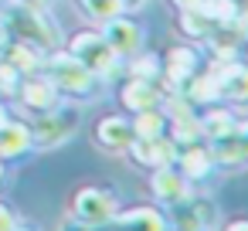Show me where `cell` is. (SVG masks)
Returning <instances> with one entry per match:
<instances>
[{"instance_id": "1", "label": "cell", "mask_w": 248, "mask_h": 231, "mask_svg": "<svg viewBox=\"0 0 248 231\" xmlns=\"http://www.w3.org/2000/svg\"><path fill=\"white\" fill-rule=\"evenodd\" d=\"M4 28L11 31L14 41L21 45H31L34 51H48L58 45V28L51 24V17L41 11V7H24V4H14L7 14H4Z\"/></svg>"}, {"instance_id": "2", "label": "cell", "mask_w": 248, "mask_h": 231, "mask_svg": "<svg viewBox=\"0 0 248 231\" xmlns=\"http://www.w3.org/2000/svg\"><path fill=\"white\" fill-rule=\"evenodd\" d=\"M68 55L78 58L95 78H109V75L116 72V65H119V55H116V51L109 48V41H106L102 34H95V31L75 34V41L68 45Z\"/></svg>"}, {"instance_id": "3", "label": "cell", "mask_w": 248, "mask_h": 231, "mask_svg": "<svg viewBox=\"0 0 248 231\" xmlns=\"http://www.w3.org/2000/svg\"><path fill=\"white\" fill-rule=\"evenodd\" d=\"M75 217L85 224V228H102L116 217L119 204H116V190L109 187H82L75 194V204H72Z\"/></svg>"}, {"instance_id": "4", "label": "cell", "mask_w": 248, "mask_h": 231, "mask_svg": "<svg viewBox=\"0 0 248 231\" xmlns=\"http://www.w3.org/2000/svg\"><path fill=\"white\" fill-rule=\"evenodd\" d=\"M45 75H48V82H51L58 92H72V95H89V89H92V82H95V75H92L78 58H72V55H55V58L48 62Z\"/></svg>"}, {"instance_id": "5", "label": "cell", "mask_w": 248, "mask_h": 231, "mask_svg": "<svg viewBox=\"0 0 248 231\" xmlns=\"http://www.w3.org/2000/svg\"><path fill=\"white\" fill-rule=\"evenodd\" d=\"M102 38L109 41V48H112L116 55H133V51L143 45V28H140L136 21H129L126 14H116V17H106Z\"/></svg>"}, {"instance_id": "6", "label": "cell", "mask_w": 248, "mask_h": 231, "mask_svg": "<svg viewBox=\"0 0 248 231\" xmlns=\"http://www.w3.org/2000/svg\"><path fill=\"white\" fill-rule=\"evenodd\" d=\"M150 187H153V197L163 200V204H170V207H177V204L187 200V194H190V180H187L177 167H170V163L156 167Z\"/></svg>"}, {"instance_id": "7", "label": "cell", "mask_w": 248, "mask_h": 231, "mask_svg": "<svg viewBox=\"0 0 248 231\" xmlns=\"http://www.w3.org/2000/svg\"><path fill=\"white\" fill-rule=\"evenodd\" d=\"M214 221H217V207L211 200H180L173 214L177 231H211Z\"/></svg>"}, {"instance_id": "8", "label": "cell", "mask_w": 248, "mask_h": 231, "mask_svg": "<svg viewBox=\"0 0 248 231\" xmlns=\"http://www.w3.org/2000/svg\"><path fill=\"white\" fill-rule=\"evenodd\" d=\"M21 99H24V106L34 112V116H41V112H51V109H58L62 106V92L48 82V78H41V82H21Z\"/></svg>"}, {"instance_id": "9", "label": "cell", "mask_w": 248, "mask_h": 231, "mask_svg": "<svg viewBox=\"0 0 248 231\" xmlns=\"http://www.w3.org/2000/svg\"><path fill=\"white\" fill-rule=\"evenodd\" d=\"M129 153H133V160L140 163V167H150V170H156V167H163V163H170L173 160V143L170 139H133L129 146H126Z\"/></svg>"}, {"instance_id": "10", "label": "cell", "mask_w": 248, "mask_h": 231, "mask_svg": "<svg viewBox=\"0 0 248 231\" xmlns=\"http://www.w3.org/2000/svg\"><path fill=\"white\" fill-rule=\"evenodd\" d=\"M34 146L28 123H4L0 126V160H17Z\"/></svg>"}, {"instance_id": "11", "label": "cell", "mask_w": 248, "mask_h": 231, "mask_svg": "<svg viewBox=\"0 0 248 231\" xmlns=\"http://www.w3.org/2000/svg\"><path fill=\"white\" fill-rule=\"evenodd\" d=\"M95 139H99L102 146H109V150H126V146L136 139V133H133V119L106 116V119L99 123V129H95Z\"/></svg>"}, {"instance_id": "12", "label": "cell", "mask_w": 248, "mask_h": 231, "mask_svg": "<svg viewBox=\"0 0 248 231\" xmlns=\"http://www.w3.org/2000/svg\"><path fill=\"white\" fill-rule=\"evenodd\" d=\"M214 167H217V163H214L211 150H204V146H184L180 156H177V170H180L187 180H204Z\"/></svg>"}, {"instance_id": "13", "label": "cell", "mask_w": 248, "mask_h": 231, "mask_svg": "<svg viewBox=\"0 0 248 231\" xmlns=\"http://www.w3.org/2000/svg\"><path fill=\"white\" fill-rule=\"evenodd\" d=\"M163 72H167V78H170L173 85H187V82L197 75V55H194L190 48H173V51L167 55Z\"/></svg>"}, {"instance_id": "14", "label": "cell", "mask_w": 248, "mask_h": 231, "mask_svg": "<svg viewBox=\"0 0 248 231\" xmlns=\"http://www.w3.org/2000/svg\"><path fill=\"white\" fill-rule=\"evenodd\" d=\"M156 102H160V92H156V85L146 82V78H133V82L123 89V106L133 109V112L156 109Z\"/></svg>"}, {"instance_id": "15", "label": "cell", "mask_w": 248, "mask_h": 231, "mask_svg": "<svg viewBox=\"0 0 248 231\" xmlns=\"http://www.w3.org/2000/svg\"><path fill=\"white\" fill-rule=\"evenodd\" d=\"M133 133H136L140 139H160V136H167V119H163L156 109H143V112H136Z\"/></svg>"}, {"instance_id": "16", "label": "cell", "mask_w": 248, "mask_h": 231, "mask_svg": "<svg viewBox=\"0 0 248 231\" xmlns=\"http://www.w3.org/2000/svg\"><path fill=\"white\" fill-rule=\"evenodd\" d=\"M201 129H204L211 139H221V136H231V133L238 129V123L231 119V112H211V116L201 123Z\"/></svg>"}, {"instance_id": "17", "label": "cell", "mask_w": 248, "mask_h": 231, "mask_svg": "<svg viewBox=\"0 0 248 231\" xmlns=\"http://www.w3.org/2000/svg\"><path fill=\"white\" fill-rule=\"evenodd\" d=\"M82 7L89 14H95L99 21H106V17H116L126 11V0H82Z\"/></svg>"}, {"instance_id": "18", "label": "cell", "mask_w": 248, "mask_h": 231, "mask_svg": "<svg viewBox=\"0 0 248 231\" xmlns=\"http://www.w3.org/2000/svg\"><path fill=\"white\" fill-rule=\"evenodd\" d=\"M0 231H17V221H14V214L0 204Z\"/></svg>"}, {"instance_id": "19", "label": "cell", "mask_w": 248, "mask_h": 231, "mask_svg": "<svg viewBox=\"0 0 248 231\" xmlns=\"http://www.w3.org/2000/svg\"><path fill=\"white\" fill-rule=\"evenodd\" d=\"M234 58H241V62L248 65V31H241V38H238V48H234Z\"/></svg>"}, {"instance_id": "20", "label": "cell", "mask_w": 248, "mask_h": 231, "mask_svg": "<svg viewBox=\"0 0 248 231\" xmlns=\"http://www.w3.org/2000/svg\"><path fill=\"white\" fill-rule=\"evenodd\" d=\"M238 143H241V160H248V126H238Z\"/></svg>"}, {"instance_id": "21", "label": "cell", "mask_w": 248, "mask_h": 231, "mask_svg": "<svg viewBox=\"0 0 248 231\" xmlns=\"http://www.w3.org/2000/svg\"><path fill=\"white\" fill-rule=\"evenodd\" d=\"M197 4H201V0H173L177 11H190V7H197Z\"/></svg>"}, {"instance_id": "22", "label": "cell", "mask_w": 248, "mask_h": 231, "mask_svg": "<svg viewBox=\"0 0 248 231\" xmlns=\"http://www.w3.org/2000/svg\"><path fill=\"white\" fill-rule=\"evenodd\" d=\"M14 4H24V7H41L45 0H14Z\"/></svg>"}, {"instance_id": "23", "label": "cell", "mask_w": 248, "mask_h": 231, "mask_svg": "<svg viewBox=\"0 0 248 231\" xmlns=\"http://www.w3.org/2000/svg\"><path fill=\"white\" fill-rule=\"evenodd\" d=\"M17 231H28V228H17Z\"/></svg>"}, {"instance_id": "24", "label": "cell", "mask_w": 248, "mask_h": 231, "mask_svg": "<svg viewBox=\"0 0 248 231\" xmlns=\"http://www.w3.org/2000/svg\"><path fill=\"white\" fill-rule=\"evenodd\" d=\"M0 170H4V167H0Z\"/></svg>"}]
</instances>
